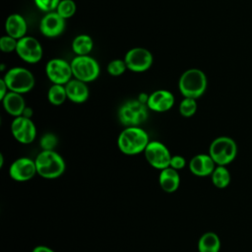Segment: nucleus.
<instances>
[{"label":"nucleus","instance_id":"obj_18","mask_svg":"<svg viewBox=\"0 0 252 252\" xmlns=\"http://www.w3.org/2000/svg\"><path fill=\"white\" fill-rule=\"evenodd\" d=\"M5 111L13 117L23 115L26 106L25 98L22 94L9 91L8 94L1 99Z\"/></svg>","mask_w":252,"mask_h":252},{"label":"nucleus","instance_id":"obj_9","mask_svg":"<svg viewBox=\"0 0 252 252\" xmlns=\"http://www.w3.org/2000/svg\"><path fill=\"white\" fill-rule=\"evenodd\" d=\"M124 61L128 70L135 73H142L152 66L153 55L150 50L144 47H134L127 51Z\"/></svg>","mask_w":252,"mask_h":252},{"label":"nucleus","instance_id":"obj_30","mask_svg":"<svg viewBox=\"0 0 252 252\" xmlns=\"http://www.w3.org/2000/svg\"><path fill=\"white\" fill-rule=\"evenodd\" d=\"M36 7L46 13L55 11L60 0H33Z\"/></svg>","mask_w":252,"mask_h":252},{"label":"nucleus","instance_id":"obj_10","mask_svg":"<svg viewBox=\"0 0 252 252\" xmlns=\"http://www.w3.org/2000/svg\"><path fill=\"white\" fill-rule=\"evenodd\" d=\"M11 133L16 141L28 145L34 141L36 137V127L31 118L21 115L14 117L11 123Z\"/></svg>","mask_w":252,"mask_h":252},{"label":"nucleus","instance_id":"obj_5","mask_svg":"<svg viewBox=\"0 0 252 252\" xmlns=\"http://www.w3.org/2000/svg\"><path fill=\"white\" fill-rule=\"evenodd\" d=\"M209 155L217 165L226 166L235 159L237 155V145L230 137H217L210 144Z\"/></svg>","mask_w":252,"mask_h":252},{"label":"nucleus","instance_id":"obj_29","mask_svg":"<svg viewBox=\"0 0 252 252\" xmlns=\"http://www.w3.org/2000/svg\"><path fill=\"white\" fill-rule=\"evenodd\" d=\"M18 39L10 36V35H3L0 38V49L3 52H12L17 48Z\"/></svg>","mask_w":252,"mask_h":252},{"label":"nucleus","instance_id":"obj_1","mask_svg":"<svg viewBox=\"0 0 252 252\" xmlns=\"http://www.w3.org/2000/svg\"><path fill=\"white\" fill-rule=\"evenodd\" d=\"M149 143V135L141 126L125 127L117 138V147L126 156H136L144 153Z\"/></svg>","mask_w":252,"mask_h":252},{"label":"nucleus","instance_id":"obj_36","mask_svg":"<svg viewBox=\"0 0 252 252\" xmlns=\"http://www.w3.org/2000/svg\"><path fill=\"white\" fill-rule=\"evenodd\" d=\"M3 163H4V156L3 154H0V167H3Z\"/></svg>","mask_w":252,"mask_h":252},{"label":"nucleus","instance_id":"obj_17","mask_svg":"<svg viewBox=\"0 0 252 252\" xmlns=\"http://www.w3.org/2000/svg\"><path fill=\"white\" fill-rule=\"evenodd\" d=\"M67 97L74 103H83L89 98V88L87 83L78 79H71L65 85Z\"/></svg>","mask_w":252,"mask_h":252},{"label":"nucleus","instance_id":"obj_25","mask_svg":"<svg viewBox=\"0 0 252 252\" xmlns=\"http://www.w3.org/2000/svg\"><path fill=\"white\" fill-rule=\"evenodd\" d=\"M197 101L195 98H191V97H184L181 102L179 103V113L183 116V117H191L193 116L196 111H197Z\"/></svg>","mask_w":252,"mask_h":252},{"label":"nucleus","instance_id":"obj_6","mask_svg":"<svg viewBox=\"0 0 252 252\" xmlns=\"http://www.w3.org/2000/svg\"><path fill=\"white\" fill-rule=\"evenodd\" d=\"M3 79L7 84L9 91L22 94L32 91L35 83L32 73L23 67L9 69Z\"/></svg>","mask_w":252,"mask_h":252},{"label":"nucleus","instance_id":"obj_8","mask_svg":"<svg viewBox=\"0 0 252 252\" xmlns=\"http://www.w3.org/2000/svg\"><path fill=\"white\" fill-rule=\"evenodd\" d=\"M144 155L148 163L158 170L168 167L172 157L167 147L158 141H150L144 151Z\"/></svg>","mask_w":252,"mask_h":252},{"label":"nucleus","instance_id":"obj_12","mask_svg":"<svg viewBox=\"0 0 252 252\" xmlns=\"http://www.w3.org/2000/svg\"><path fill=\"white\" fill-rule=\"evenodd\" d=\"M45 73L53 84L59 85H66L73 76L71 63L60 58L49 60L45 67Z\"/></svg>","mask_w":252,"mask_h":252},{"label":"nucleus","instance_id":"obj_13","mask_svg":"<svg viewBox=\"0 0 252 252\" xmlns=\"http://www.w3.org/2000/svg\"><path fill=\"white\" fill-rule=\"evenodd\" d=\"M37 174L35 161L27 157L15 159L9 167L10 177L17 182H26Z\"/></svg>","mask_w":252,"mask_h":252},{"label":"nucleus","instance_id":"obj_7","mask_svg":"<svg viewBox=\"0 0 252 252\" xmlns=\"http://www.w3.org/2000/svg\"><path fill=\"white\" fill-rule=\"evenodd\" d=\"M73 77L85 83L94 81L99 75L97 61L89 55H77L71 61Z\"/></svg>","mask_w":252,"mask_h":252},{"label":"nucleus","instance_id":"obj_3","mask_svg":"<svg viewBox=\"0 0 252 252\" xmlns=\"http://www.w3.org/2000/svg\"><path fill=\"white\" fill-rule=\"evenodd\" d=\"M207 77L205 73L197 68L188 69L180 76L178 89L184 97L199 98L207 89Z\"/></svg>","mask_w":252,"mask_h":252},{"label":"nucleus","instance_id":"obj_14","mask_svg":"<svg viewBox=\"0 0 252 252\" xmlns=\"http://www.w3.org/2000/svg\"><path fill=\"white\" fill-rule=\"evenodd\" d=\"M40 32L46 37H56L65 30V19L56 11L46 13L39 24Z\"/></svg>","mask_w":252,"mask_h":252},{"label":"nucleus","instance_id":"obj_4","mask_svg":"<svg viewBox=\"0 0 252 252\" xmlns=\"http://www.w3.org/2000/svg\"><path fill=\"white\" fill-rule=\"evenodd\" d=\"M149 107L137 99H130L120 105L117 115L120 123L125 127L141 126L149 116Z\"/></svg>","mask_w":252,"mask_h":252},{"label":"nucleus","instance_id":"obj_21","mask_svg":"<svg viewBox=\"0 0 252 252\" xmlns=\"http://www.w3.org/2000/svg\"><path fill=\"white\" fill-rule=\"evenodd\" d=\"M220 246L221 243L219 235L213 231L203 233L197 244L199 252H220Z\"/></svg>","mask_w":252,"mask_h":252},{"label":"nucleus","instance_id":"obj_24","mask_svg":"<svg viewBox=\"0 0 252 252\" xmlns=\"http://www.w3.org/2000/svg\"><path fill=\"white\" fill-rule=\"evenodd\" d=\"M47 98L48 101L55 106L63 104L65 100L68 98L65 85L53 84L47 92Z\"/></svg>","mask_w":252,"mask_h":252},{"label":"nucleus","instance_id":"obj_34","mask_svg":"<svg viewBox=\"0 0 252 252\" xmlns=\"http://www.w3.org/2000/svg\"><path fill=\"white\" fill-rule=\"evenodd\" d=\"M148 98H149V94H140V95H139V97H138V99H139L141 102L146 103V104H147V102H148Z\"/></svg>","mask_w":252,"mask_h":252},{"label":"nucleus","instance_id":"obj_11","mask_svg":"<svg viewBox=\"0 0 252 252\" xmlns=\"http://www.w3.org/2000/svg\"><path fill=\"white\" fill-rule=\"evenodd\" d=\"M16 52L19 57L28 63H37L42 57L40 42L32 36H24L18 39Z\"/></svg>","mask_w":252,"mask_h":252},{"label":"nucleus","instance_id":"obj_2","mask_svg":"<svg viewBox=\"0 0 252 252\" xmlns=\"http://www.w3.org/2000/svg\"><path fill=\"white\" fill-rule=\"evenodd\" d=\"M37 174L44 179H56L65 169L66 163L63 157L54 151H41L34 158Z\"/></svg>","mask_w":252,"mask_h":252},{"label":"nucleus","instance_id":"obj_23","mask_svg":"<svg viewBox=\"0 0 252 252\" xmlns=\"http://www.w3.org/2000/svg\"><path fill=\"white\" fill-rule=\"evenodd\" d=\"M94 47V40L88 34H79L72 41V49L77 55H88Z\"/></svg>","mask_w":252,"mask_h":252},{"label":"nucleus","instance_id":"obj_22","mask_svg":"<svg viewBox=\"0 0 252 252\" xmlns=\"http://www.w3.org/2000/svg\"><path fill=\"white\" fill-rule=\"evenodd\" d=\"M211 179L215 187L219 189L226 188L231 180L230 172L224 165H217L211 174Z\"/></svg>","mask_w":252,"mask_h":252},{"label":"nucleus","instance_id":"obj_16","mask_svg":"<svg viewBox=\"0 0 252 252\" xmlns=\"http://www.w3.org/2000/svg\"><path fill=\"white\" fill-rule=\"evenodd\" d=\"M216 166L217 164L209 154H198L189 161L190 171L198 177L211 175Z\"/></svg>","mask_w":252,"mask_h":252},{"label":"nucleus","instance_id":"obj_35","mask_svg":"<svg viewBox=\"0 0 252 252\" xmlns=\"http://www.w3.org/2000/svg\"><path fill=\"white\" fill-rule=\"evenodd\" d=\"M32 115V110L30 108V107H26L25 110H24V113H23V116L25 117H28V118H31Z\"/></svg>","mask_w":252,"mask_h":252},{"label":"nucleus","instance_id":"obj_33","mask_svg":"<svg viewBox=\"0 0 252 252\" xmlns=\"http://www.w3.org/2000/svg\"><path fill=\"white\" fill-rule=\"evenodd\" d=\"M32 252H55L52 248L48 247V246H45V245H37L35 246Z\"/></svg>","mask_w":252,"mask_h":252},{"label":"nucleus","instance_id":"obj_20","mask_svg":"<svg viewBox=\"0 0 252 252\" xmlns=\"http://www.w3.org/2000/svg\"><path fill=\"white\" fill-rule=\"evenodd\" d=\"M27 22L20 14H12L8 16L5 22V31L8 35L20 39L26 35Z\"/></svg>","mask_w":252,"mask_h":252},{"label":"nucleus","instance_id":"obj_31","mask_svg":"<svg viewBox=\"0 0 252 252\" xmlns=\"http://www.w3.org/2000/svg\"><path fill=\"white\" fill-rule=\"evenodd\" d=\"M186 165V159L184 157L180 155H173L170 159L169 166L176 169V170H181L185 167Z\"/></svg>","mask_w":252,"mask_h":252},{"label":"nucleus","instance_id":"obj_27","mask_svg":"<svg viewBox=\"0 0 252 252\" xmlns=\"http://www.w3.org/2000/svg\"><path fill=\"white\" fill-rule=\"evenodd\" d=\"M57 144L58 138L53 133H45L39 140V146L42 151H54Z\"/></svg>","mask_w":252,"mask_h":252},{"label":"nucleus","instance_id":"obj_28","mask_svg":"<svg viewBox=\"0 0 252 252\" xmlns=\"http://www.w3.org/2000/svg\"><path fill=\"white\" fill-rule=\"evenodd\" d=\"M126 63L124 60L121 59H114L110 61L106 68L108 74H110L111 76H120L126 71Z\"/></svg>","mask_w":252,"mask_h":252},{"label":"nucleus","instance_id":"obj_32","mask_svg":"<svg viewBox=\"0 0 252 252\" xmlns=\"http://www.w3.org/2000/svg\"><path fill=\"white\" fill-rule=\"evenodd\" d=\"M8 92H9V89L7 87V84L5 83L4 79L2 78L0 80V100L8 94Z\"/></svg>","mask_w":252,"mask_h":252},{"label":"nucleus","instance_id":"obj_26","mask_svg":"<svg viewBox=\"0 0 252 252\" xmlns=\"http://www.w3.org/2000/svg\"><path fill=\"white\" fill-rule=\"evenodd\" d=\"M76 3L73 0H60L56 12L63 18V19H69L74 16L76 13Z\"/></svg>","mask_w":252,"mask_h":252},{"label":"nucleus","instance_id":"obj_19","mask_svg":"<svg viewBox=\"0 0 252 252\" xmlns=\"http://www.w3.org/2000/svg\"><path fill=\"white\" fill-rule=\"evenodd\" d=\"M158 184L160 188L166 193L175 192L180 185V175L178 170L170 166L159 170Z\"/></svg>","mask_w":252,"mask_h":252},{"label":"nucleus","instance_id":"obj_15","mask_svg":"<svg viewBox=\"0 0 252 252\" xmlns=\"http://www.w3.org/2000/svg\"><path fill=\"white\" fill-rule=\"evenodd\" d=\"M174 95L167 90H158L149 94L147 106L155 112H165L174 104Z\"/></svg>","mask_w":252,"mask_h":252}]
</instances>
